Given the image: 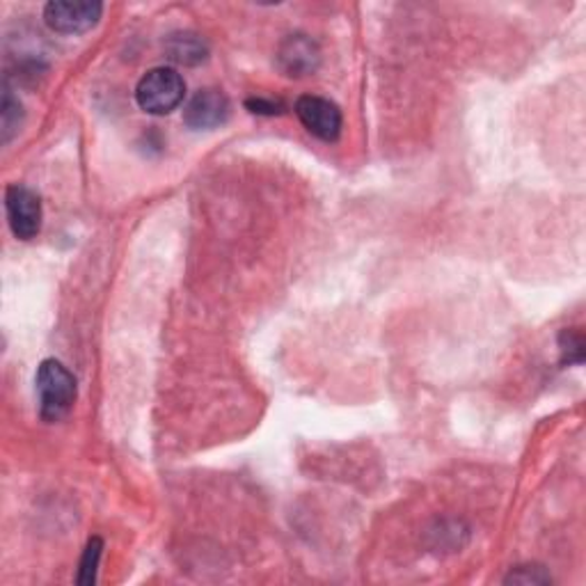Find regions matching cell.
<instances>
[{
  "label": "cell",
  "instance_id": "cell-5",
  "mask_svg": "<svg viewBox=\"0 0 586 586\" xmlns=\"http://www.w3.org/2000/svg\"><path fill=\"white\" fill-rule=\"evenodd\" d=\"M103 14L101 3L90 0H53L44 8V21L53 32L81 34L92 30Z\"/></svg>",
  "mask_w": 586,
  "mask_h": 586
},
{
  "label": "cell",
  "instance_id": "cell-8",
  "mask_svg": "<svg viewBox=\"0 0 586 586\" xmlns=\"http://www.w3.org/2000/svg\"><path fill=\"white\" fill-rule=\"evenodd\" d=\"M165 53L176 64L195 67L206 60L209 47L195 32H176V34H170V40L165 42Z\"/></svg>",
  "mask_w": 586,
  "mask_h": 586
},
{
  "label": "cell",
  "instance_id": "cell-4",
  "mask_svg": "<svg viewBox=\"0 0 586 586\" xmlns=\"http://www.w3.org/2000/svg\"><path fill=\"white\" fill-rule=\"evenodd\" d=\"M6 211L12 234L19 241H32L42 230V200L34 191L12 183L6 191Z\"/></svg>",
  "mask_w": 586,
  "mask_h": 586
},
{
  "label": "cell",
  "instance_id": "cell-1",
  "mask_svg": "<svg viewBox=\"0 0 586 586\" xmlns=\"http://www.w3.org/2000/svg\"><path fill=\"white\" fill-rule=\"evenodd\" d=\"M34 387L40 394V415L44 422L62 420L77 401V378L60 360H44L37 366Z\"/></svg>",
  "mask_w": 586,
  "mask_h": 586
},
{
  "label": "cell",
  "instance_id": "cell-7",
  "mask_svg": "<svg viewBox=\"0 0 586 586\" xmlns=\"http://www.w3.org/2000/svg\"><path fill=\"white\" fill-rule=\"evenodd\" d=\"M232 103L220 90H200L183 108V122L195 131H211L230 120Z\"/></svg>",
  "mask_w": 586,
  "mask_h": 586
},
{
  "label": "cell",
  "instance_id": "cell-12",
  "mask_svg": "<svg viewBox=\"0 0 586 586\" xmlns=\"http://www.w3.org/2000/svg\"><path fill=\"white\" fill-rule=\"evenodd\" d=\"M553 577L543 566H518L511 570L506 577V584H549Z\"/></svg>",
  "mask_w": 586,
  "mask_h": 586
},
{
  "label": "cell",
  "instance_id": "cell-9",
  "mask_svg": "<svg viewBox=\"0 0 586 586\" xmlns=\"http://www.w3.org/2000/svg\"><path fill=\"white\" fill-rule=\"evenodd\" d=\"M23 124V105L12 94L10 88L3 92V103H0V135H3V144H8Z\"/></svg>",
  "mask_w": 586,
  "mask_h": 586
},
{
  "label": "cell",
  "instance_id": "cell-6",
  "mask_svg": "<svg viewBox=\"0 0 586 586\" xmlns=\"http://www.w3.org/2000/svg\"><path fill=\"white\" fill-rule=\"evenodd\" d=\"M275 60L284 77L305 79L316 73V69L321 67V49L310 34L293 32L280 42Z\"/></svg>",
  "mask_w": 586,
  "mask_h": 586
},
{
  "label": "cell",
  "instance_id": "cell-3",
  "mask_svg": "<svg viewBox=\"0 0 586 586\" xmlns=\"http://www.w3.org/2000/svg\"><path fill=\"white\" fill-rule=\"evenodd\" d=\"M301 124L323 142H337L342 135V110L335 101L316 94H305L293 105Z\"/></svg>",
  "mask_w": 586,
  "mask_h": 586
},
{
  "label": "cell",
  "instance_id": "cell-2",
  "mask_svg": "<svg viewBox=\"0 0 586 586\" xmlns=\"http://www.w3.org/2000/svg\"><path fill=\"white\" fill-rule=\"evenodd\" d=\"M186 97V81L172 67H154L144 73L135 88V103L146 115H170Z\"/></svg>",
  "mask_w": 586,
  "mask_h": 586
},
{
  "label": "cell",
  "instance_id": "cell-13",
  "mask_svg": "<svg viewBox=\"0 0 586 586\" xmlns=\"http://www.w3.org/2000/svg\"><path fill=\"white\" fill-rule=\"evenodd\" d=\"M245 108L250 110V113L254 115H280L282 113V103L280 101H273V99H262V97H256V99H247L245 101Z\"/></svg>",
  "mask_w": 586,
  "mask_h": 586
},
{
  "label": "cell",
  "instance_id": "cell-11",
  "mask_svg": "<svg viewBox=\"0 0 586 586\" xmlns=\"http://www.w3.org/2000/svg\"><path fill=\"white\" fill-rule=\"evenodd\" d=\"M559 351L564 364H582L584 362V335L577 327H566L559 335Z\"/></svg>",
  "mask_w": 586,
  "mask_h": 586
},
{
  "label": "cell",
  "instance_id": "cell-10",
  "mask_svg": "<svg viewBox=\"0 0 586 586\" xmlns=\"http://www.w3.org/2000/svg\"><path fill=\"white\" fill-rule=\"evenodd\" d=\"M101 553H103V540L99 536L90 538L85 545V553L79 566V575H77V584L81 586H90L97 582V568L101 562Z\"/></svg>",
  "mask_w": 586,
  "mask_h": 586
}]
</instances>
